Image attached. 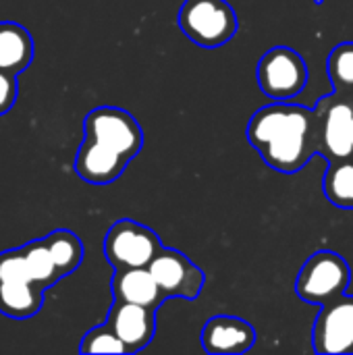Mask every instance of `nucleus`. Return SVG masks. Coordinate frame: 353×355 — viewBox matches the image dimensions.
I'll use <instances>...</instances> for the list:
<instances>
[{
    "instance_id": "1",
    "label": "nucleus",
    "mask_w": 353,
    "mask_h": 355,
    "mask_svg": "<svg viewBox=\"0 0 353 355\" xmlns=\"http://www.w3.org/2000/svg\"><path fill=\"white\" fill-rule=\"evenodd\" d=\"M246 137L270 168L295 175L318 154L316 112L291 100H275L254 112Z\"/></svg>"
},
{
    "instance_id": "2",
    "label": "nucleus",
    "mask_w": 353,
    "mask_h": 355,
    "mask_svg": "<svg viewBox=\"0 0 353 355\" xmlns=\"http://www.w3.org/2000/svg\"><path fill=\"white\" fill-rule=\"evenodd\" d=\"M85 139L75 156V173L92 185L117 181L144 148L137 119L117 106H98L83 121Z\"/></svg>"
},
{
    "instance_id": "3",
    "label": "nucleus",
    "mask_w": 353,
    "mask_h": 355,
    "mask_svg": "<svg viewBox=\"0 0 353 355\" xmlns=\"http://www.w3.org/2000/svg\"><path fill=\"white\" fill-rule=\"evenodd\" d=\"M177 21L181 31L202 48L225 46L239 29L237 12L227 0H185Z\"/></svg>"
},
{
    "instance_id": "4",
    "label": "nucleus",
    "mask_w": 353,
    "mask_h": 355,
    "mask_svg": "<svg viewBox=\"0 0 353 355\" xmlns=\"http://www.w3.org/2000/svg\"><path fill=\"white\" fill-rule=\"evenodd\" d=\"M352 283V268L343 256L331 250H320L312 254L298 279H295V293L314 306H325L331 300H337L347 293Z\"/></svg>"
},
{
    "instance_id": "5",
    "label": "nucleus",
    "mask_w": 353,
    "mask_h": 355,
    "mask_svg": "<svg viewBox=\"0 0 353 355\" xmlns=\"http://www.w3.org/2000/svg\"><path fill=\"white\" fill-rule=\"evenodd\" d=\"M44 293L29 275L23 250H6L0 254V312L8 318L25 320L35 316L44 306Z\"/></svg>"
},
{
    "instance_id": "6",
    "label": "nucleus",
    "mask_w": 353,
    "mask_h": 355,
    "mask_svg": "<svg viewBox=\"0 0 353 355\" xmlns=\"http://www.w3.org/2000/svg\"><path fill=\"white\" fill-rule=\"evenodd\" d=\"M162 248L156 231L131 218L117 220L104 237V256L114 270L148 268Z\"/></svg>"
},
{
    "instance_id": "7",
    "label": "nucleus",
    "mask_w": 353,
    "mask_h": 355,
    "mask_svg": "<svg viewBox=\"0 0 353 355\" xmlns=\"http://www.w3.org/2000/svg\"><path fill=\"white\" fill-rule=\"evenodd\" d=\"M258 85L273 100H293L308 83V64L289 46H275L258 62Z\"/></svg>"
},
{
    "instance_id": "8",
    "label": "nucleus",
    "mask_w": 353,
    "mask_h": 355,
    "mask_svg": "<svg viewBox=\"0 0 353 355\" xmlns=\"http://www.w3.org/2000/svg\"><path fill=\"white\" fill-rule=\"evenodd\" d=\"M318 129V156L327 162L353 156V104L335 92L320 98L314 106Z\"/></svg>"
},
{
    "instance_id": "9",
    "label": "nucleus",
    "mask_w": 353,
    "mask_h": 355,
    "mask_svg": "<svg viewBox=\"0 0 353 355\" xmlns=\"http://www.w3.org/2000/svg\"><path fill=\"white\" fill-rule=\"evenodd\" d=\"M312 349L320 355H353V295L345 293L320 306Z\"/></svg>"
},
{
    "instance_id": "10",
    "label": "nucleus",
    "mask_w": 353,
    "mask_h": 355,
    "mask_svg": "<svg viewBox=\"0 0 353 355\" xmlns=\"http://www.w3.org/2000/svg\"><path fill=\"white\" fill-rule=\"evenodd\" d=\"M148 268L154 275L166 300H196L206 285V272L196 262H191L189 256L173 248H162Z\"/></svg>"
},
{
    "instance_id": "11",
    "label": "nucleus",
    "mask_w": 353,
    "mask_h": 355,
    "mask_svg": "<svg viewBox=\"0 0 353 355\" xmlns=\"http://www.w3.org/2000/svg\"><path fill=\"white\" fill-rule=\"evenodd\" d=\"M156 312L146 306L129 304V302H117L110 306L106 324L119 335V339L125 343L127 354H135L146 349L154 335H156Z\"/></svg>"
},
{
    "instance_id": "12",
    "label": "nucleus",
    "mask_w": 353,
    "mask_h": 355,
    "mask_svg": "<svg viewBox=\"0 0 353 355\" xmlns=\"http://www.w3.org/2000/svg\"><path fill=\"white\" fill-rule=\"evenodd\" d=\"M256 329L239 316H212L202 329V347L212 355H241L256 345Z\"/></svg>"
},
{
    "instance_id": "13",
    "label": "nucleus",
    "mask_w": 353,
    "mask_h": 355,
    "mask_svg": "<svg viewBox=\"0 0 353 355\" xmlns=\"http://www.w3.org/2000/svg\"><path fill=\"white\" fill-rule=\"evenodd\" d=\"M112 297L117 302H129L137 306H146L158 310L166 295L162 293L160 285L156 283L150 268H121L114 270L112 283Z\"/></svg>"
},
{
    "instance_id": "14",
    "label": "nucleus",
    "mask_w": 353,
    "mask_h": 355,
    "mask_svg": "<svg viewBox=\"0 0 353 355\" xmlns=\"http://www.w3.org/2000/svg\"><path fill=\"white\" fill-rule=\"evenodd\" d=\"M31 60H33L31 33L15 21H0V69L19 75L31 64Z\"/></svg>"
},
{
    "instance_id": "15",
    "label": "nucleus",
    "mask_w": 353,
    "mask_h": 355,
    "mask_svg": "<svg viewBox=\"0 0 353 355\" xmlns=\"http://www.w3.org/2000/svg\"><path fill=\"white\" fill-rule=\"evenodd\" d=\"M322 189L333 206L353 210V156L329 162Z\"/></svg>"
},
{
    "instance_id": "16",
    "label": "nucleus",
    "mask_w": 353,
    "mask_h": 355,
    "mask_svg": "<svg viewBox=\"0 0 353 355\" xmlns=\"http://www.w3.org/2000/svg\"><path fill=\"white\" fill-rule=\"evenodd\" d=\"M23 250V258H25V266L31 275V279L42 287V289H50L52 285H56L62 277V272L58 270L48 245L44 239H35L29 241L25 245H21Z\"/></svg>"
},
{
    "instance_id": "17",
    "label": "nucleus",
    "mask_w": 353,
    "mask_h": 355,
    "mask_svg": "<svg viewBox=\"0 0 353 355\" xmlns=\"http://www.w3.org/2000/svg\"><path fill=\"white\" fill-rule=\"evenodd\" d=\"M58 270L62 272V277H69L71 272H75L81 262H83V243L81 239L67 229H58L52 231L50 235L44 237Z\"/></svg>"
},
{
    "instance_id": "18",
    "label": "nucleus",
    "mask_w": 353,
    "mask_h": 355,
    "mask_svg": "<svg viewBox=\"0 0 353 355\" xmlns=\"http://www.w3.org/2000/svg\"><path fill=\"white\" fill-rule=\"evenodd\" d=\"M327 73L335 94L353 104V42H343L331 50Z\"/></svg>"
},
{
    "instance_id": "19",
    "label": "nucleus",
    "mask_w": 353,
    "mask_h": 355,
    "mask_svg": "<svg viewBox=\"0 0 353 355\" xmlns=\"http://www.w3.org/2000/svg\"><path fill=\"white\" fill-rule=\"evenodd\" d=\"M81 354H127L125 343L119 339V335L108 327H96L85 333L79 345Z\"/></svg>"
},
{
    "instance_id": "20",
    "label": "nucleus",
    "mask_w": 353,
    "mask_h": 355,
    "mask_svg": "<svg viewBox=\"0 0 353 355\" xmlns=\"http://www.w3.org/2000/svg\"><path fill=\"white\" fill-rule=\"evenodd\" d=\"M17 94H19L17 75L0 69V114H6L15 106Z\"/></svg>"
},
{
    "instance_id": "21",
    "label": "nucleus",
    "mask_w": 353,
    "mask_h": 355,
    "mask_svg": "<svg viewBox=\"0 0 353 355\" xmlns=\"http://www.w3.org/2000/svg\"><path fill=\"white\" fill-rule=\"evenodd\" d=\"M352 144H353V121H352Z\"/></svg>"
},
{
    "instance_id": "22",
    "label": "nucleus",
    "mask_w": 353,
    "mask_h": 355,
    "mask_svg": "<svg viewBox=\"0 0 353 355\" xmlns=\"http://www.w3.org/2000/svg\"><path fill=\"white\" fill-rule=\"evenodd\" d=\"M316 2H318V4H320V2H322V0H316Z\"/></svg>"
}]
</instances>
